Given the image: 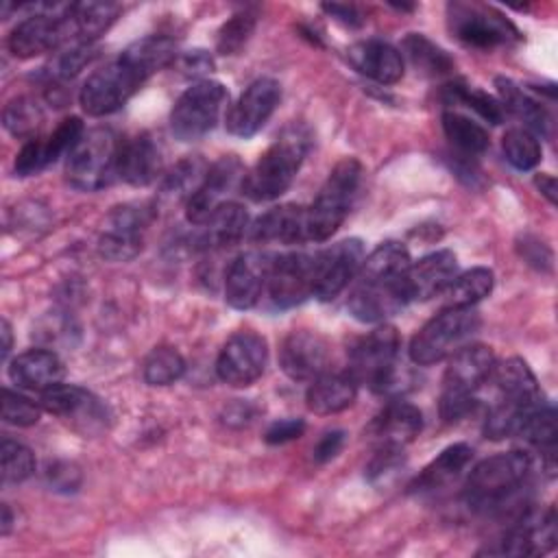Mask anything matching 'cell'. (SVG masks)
I'll list each match as a JSON object with an SVG mask.
<instances>
[{
  "label": "cell",
  "instance_id": "816d5d0a",
  "mask_svg": "<svg viewBox=\"0 0 558 558\" xmlns=\"http://www.w3.org/2000/svg\"><path fill=\"white\" fill-rule=\"evenodd\" d=\"M303 432H305V423L301 418H281L266 429L264 440L270 445H283L299 438Z\"/></svg>",
  "mask_w": 558,
  "mask_h": 558
},
{
  "label": "cell",
  "instance_id": "680465c9",
  "mask_svg": "<svg viewBox=\"0 0 558 558\" xmlns=\"http://www.w3.org/2000/svg\"><path fill=\"white\" fill-rule=\"evenodd\" d=\"M9 527H11V510L7 504H2V525H0L2 534H9Z\"/></svg>",
  "mask_w": 558,
  "mask_h": 558
},
{
  "label": "cell",
  "instance_id": "5b68a950",
  "mask_svg": "<svg viewBox=\"0 0 558 558\" xmlns=\"http://www.w3.org/2000/svg\"><path fill=\"white\" fill-rule=\"evenodd\" d=\"M362 179V166L353 157L340 159L327 174L318 196L305 207L307 240L325 242L344 222Z\"/></svg>",
  "mask_w": 558,
  "mask_h": 558
},
{
  "label": "cell",
  "instance_id": "c3c4849f",
  "mask_svg": "<svg viewBox=\"0 0 558 558\" xmlns=\"http://www.w3.org/2000/svg\"><path fill=\"white\" fill-rule=\"evenodd\" d=\"M403 464V449L397 447H379L375 458L366 466V477L371 482L386 480L397 473V469Z\"/></svg>",
  "mask_w": 558,
  "mask_h": 558
},
{
  "label": "cell",
  "instance_id": "4fadbf2b",
  "mask_svg": "<svg viewBox=\"0 0 558 558\" xmlns=\"http://www.w3.org/2000/svg\"><path fill=\"white\" fill-rule=\"evenodd\" d=\"M266 364V340L255 331H238L222 344L216 360V373L227 386L246 388L262 377Z\"/></svg>",
  "mask_w": 558,
  "mask_h": 558
},
{
  "label": "cell",
  "instance_id": "ffe728a7",
  "mask_svg": "<svg viewBox=\"0 0 558 558\" xmlns=\"http://www.w3.org/2000/svg\"><path fill=\"white\" fill-rule=\"evenodd\" d=\"M556 545V512H521L514 525L499 541V554L536 556Z\"/></svg>",
  "mask_w": 558,
  "mask_h": 558
},
{
  "label": "cell",
  "instance_id": "484cf974",
  "mask_svg": "<svg viewBox=\"0 0 558 558\" xmlns=\"http://www.w3.org/2000/svg\"><path fill=\"white\" fill-rule=\"evenodd\" d=\"M499 392L497 399L510 401L517 405H536L543 401V392L530 366L521 357H508L504 362H495L490 377Z\"/></svg>",
  "mask_w": 558,
  "mask_h": 558
},
{
  "label": "cell",
  "instance_id": "f5cc1de1",
  "mask_svg": "<svg viewBox=\"0 0 558 558\" xmlns=\"http://www.w3.org/2000/svg\"><path fill=\"white\" fill-rule=\"evenodd\" d=\"M342 445H344V432L333 429V432L323 434L320 440H318L316 447H314V458H316V462H327V460L336 458V456L340 453Z\"/></svg>",
  "mask_w": 558,
  "mask_h": 558
},
{
  "label": "cell",
  "instance_id": "d590c367",
  "mask_svg": "<svg viewBox=\"0 0 558 558\" xmlns=\"http://www.w3.org/2000/svg\"><path fill=\"white\" fill-rule=\"evenodd\" d=\"M556 410L551 403L541 401L538 405H534L521 421L517 436L523 438L525 442L547 451L551 456L554 445H556Z\"/></svg>",
  "mask_w": 558,
  "mask_h": 558
},
{
  "label": "cell",
  "instance_id": "ee69618b",
  "mask_svg": "<svg viewBox=\"0 0 558 558\" xmlns=\"http://www.w3.org/2000/svg\"><path fill=\"white\" fill-rule=\"evenodd\" d=\"M94 57H96L94 44H87V41L70 44V48L61 50L59 57L54 59V63H50L48 76L54 81H68V78L76 76L87 63H92Z\"/></svg>",
  "mask_w": 558,
  "mask_h": 558
},
{
  "label": "cell",
  "instance_id": "8d00e7d4",
  "mask_svg": "<svg viewBox=\"0 0 558 558\" xmlns=\"http://www.w3.org/2000/svg\"><path fill=\"white\" fill-rule=\"evenodd\" d=\"M144 379L150 386H170L179 381L185 373L183 355L172 347H155L142 366Z\"/></svg>",
  "mask_w": 558,
  "mask_h": 558
},
{
  "label": "cell",
  "instance_id": "7c38bea8",
  "mask_svg": "<svg viewBox=\"0 0 558 558\" xmlns=\"http://www.w3.org/2000/svg\"><path fill=\"white\" fill-rule=\"evenodd\" d=\"M364 244L357 238L340 240L314 255V292L320 301L336 299L360 272Z\"/></svg>",
  "mask_w": 558,
  "mask_h": 558
},
{
  "label": "cell",
  "instance_id": "52a82bcc",
  "mask_svg": "<svg viewBox=\"0 0 558 558\" xmlns=\"http://www.w3.org/2000/svg\"><path fill=\"white\" fill-rule=\"evenodd\" d=\"M480 314L473 307H445L429 318L410 342V360L418 366L442 362L477 331Z\"/></svg>",
  "mask_w": 558,
  "mask_h": 558
},
{
  "label": "cell",
  "instance_id": "9a60e30c",
  "mask_svg": "<svg viewBox=\"0 0 558 558\" xmlns=\"http://www.w3.org/2000/svg\"><path fill=\"white\" fill-rule=\"evenodd\" d=\"M266 288L277 307H294L310 299L314 292V255L286 253L272 257Z\"/></svg>",
  "mask_w": 558,
  "mask_h": 558
},
{
  "label": "cell",
  "instance_id": "7a4b0ae2",
  "mask_svg": "<svg viewBox=\"0 0 558 558\" xmlns=\"http://www.w3.org/2000/svg\"><path fill=\"white\" fill-rule=\"evenodd\" d=\"M410 266V255L399 242H381L355 277V286L347 299L349 312L362 323H381L397 314L405 303L403 277Z\"/></svg>",
  "mask_w": 558,
  "mask_h": 558
},
{
  "label": "cell",
  "instance_id": "836d02e7",
  "mask_svg": "<svg viewBox=\"0 0 558 558\" xmlns=\"http://www.w3.org/2000/svg\"><path fill=\"white\" fill-rule=\"evenodd\" d=\"M401 46L412 65L427 76H442L453 70V59L421 33H410Z\"/></svg>",
  "mask_w": 558,
  "mask_h": 558
},
{
  "label": "cell",
  "instance_id": "603a6c76",
  "mask_svg": "<svg viewBox=\"0 0 558 558\" xmlns=\"http://www.w3.org/2000/svg\"><path fill=\"white\" fill-rule=\"evenodd\" d=\"M349 63L379 85H392L403 76V54L384 39H364L347 50Z\"/></svg>",
  "mask_w": 558,
  "mask_h": 558
},
{
  "label": "cell",
  "instance_id": "7bdbcfd3",
  "mask_svg": "<svg viewBox=\"0 0 558 558\" xmlns=\"http://www.w3.org/2000/svg\"><path fill=\"white\" fill-rule=\"evenodd\" d=\"M2 120L11 135L31 140V135L37 131L41 122V111L37 102H33L31 98H15L4 107Z\"/></svg>",
  "mask_w": 558,
  "mask_h": 558
},
{
  "label": "cell",
  "instance_id": "74e56055",
  "mask_svg": "<svg viewBox=\"0 0 558 558\" xmlns=\"http://www.w3.org/2000/svg\"><path fill=\"white\" fill-rule=\"evenodd\" d=\"M445 100H447V105H464V107L473 109L480 118H484L490 124L504 122L506 111H504L501 102L482 89H475V87H469L462 83H453V85H447Z\"/></svg>",
  "mask_w": 558,
  "mask_h": 558
},
{
  "label": "cell",
  "instance_id": "b9f144b4",
  "mask_svg": "<svg viewBox=\"0 0 558 558\" xmlns=\"http://www.w3.org/2000/svg\"><path fill=\"white\" fill-rule=\"evenodd\" d=\"M209 166H205L201 159H183L177 163V168L166 177L163 181V194L166 196H177V198H190L192 192L198 187V183L203 181L205 172Z\"/></svg>",
  "mask_w": 558,
  "mask_h": 558
},
{
  "label": "cell",
  "instance_id": "ac0fdd59",
  "mask_svg": "<svg viewBox=\"0 0 558 558\" xmlns=\"http://www.w3.org/2000/svg\"><path fill=\"white\" fill-rule=\"evenodd\" d=\"M279 362L290 379L312 381L325 373L329 364V347L316 331L296 329L283 340Z\"/></svg>",
  "mask_w": 558,
  "mask_h": 558
},
{
  "label": "cell",
  "instance_id": "d6986e66",
  "mask_svg": "<svg viewBox=\"0 0 558 558\" xmlns=\"http://www.w3.org/2000/svg\"><path fill=\"white\" fill-rule=\"evenodd\" d=\"M270 262V257L255 251L242 253L231 262L225 277V301L233 310H251L259 301L268 281Z\"/></svg>",
  "mask_w": 558,
  "mask_h": 558
},
{
  "label": "cell",
  "instance_id": "cb8c5ba5",
  "mask_svg": "<svg viewBox=\"0 0 558 558\" xmlns=\"http://www.w3.org/2000/svg\"><path fill=\"white\" fill-rule=\"evenodd\" d=\"M423 427L421 410L408 401H390L371 423V436L379 447L403 449Z\"/></svg>",
  "mask_w": 558,
  "mask_h": 558
},
{
  "label": "cell",
  "instance_id": "6f0895ef",
  "mask_svg": "<svg viewBox=\"0 0 558 558\" xmlns=\"http://www.w3.org/2000/svg\"><path fill=\"white\" fill-rule=\"evenodd\" d=\"M2 357L7 360V355H9V351H11V327H9V323L7 320H2Z\"/></svg>",
  "mask_w": 558,
  "mask_h": 558
},
{
  "label": "cell",
  "instance_id": "bcb514c9",
  "mask_svg": "<svg viewBox=\"0 0 558 558\" xmlns=\"http://www.w3.org/2000/svg\"><path fill=\"white\" fill-rule=\"evenodd\" d=\"M255 28V15L251 13H238L229 22L222 24L218 31L216 48L220 54H235L242 50V46L248 41Z\"/></svg>",
  "mask_w": 558,
  "mask_h": 558
},
{
  "label": "cell",
  "instance_id": "8992f818",
  "mask_svg": "<svg viewBox=\"0 0 558 558\" xmlns=\"http://www.w3.org/2000/svg\"><path fill=\"white\" fill-rule=\"evenodd\" d=\"M495 355L490 347L473 342L460 347L449 355V364L442 375L440 416L445 421H458L473 408V397L480 386L490 377Z\"/></svg>",
  "mask_w": 558,
  "mask_h": 558
},
{
  "label": "cell",
  "instance_id": "9c48e42d",
  "mask_svg": "<svg viewBox=\"0 0 558 558\" xmlns=\"http://www.w3.org/2000/svg\"><path fill=\"white\" fill-rule=\"evenodd\" d=\"M120 144L109 129L87 131L65 159L68 181L83 192L102 190L118 177Z\"/></svg>",
  "mask_w": 558,
  "mask_h": 558
},
{
  "label": "cell",
  "instance_id": "db71d44e",
  "mask_svg": "<svg viewBox=\"0 0 558 558\" xmlns=\"http://www.w3.org/2000/svg\"><path fill=\"white\" fill-rule=\"evenodd\" d=\"M323 11L329 13L331 17H336L338 22L347 24V26H360L364 22L362 13L351 4H323Z\"/></svg>",
  "mask_w": 558,
  "mask_h": 558
},
{
  "label": "cell",
  "instance_id": "8fae6325",
  "mask_svg": "<svg viewBox=\"0 0 558 558\" xmlns=\"http://www.w3.org/2000/svg\"><path fill=\"white\" fill-rule=\"evenodd\" d=\"M451 33L473 48H497L519 41L517 26L497 9L477 2H451L447 7Z\"/></svg>",
  "mask_w": 558,
  "mask_h": 558
},
{
  "label": "cell",
  "instance_id": "e0dca14e",
  "mask_svg": "<svg viewBox=\"0 0 558 558\" xmlns=\"http://www.w3.org/2000/svg\"><path fill=\"white\" fill-rule=\"evenodd\" d=\"M240 177H244V170L240 159L233 155L220 157L216 163H211L198 187L185 201L187 220L192 225L205 222L222 203H227L225 198L235 187Z\"/></svg>",
  "mask_w": 558,
  "mask_h": 558
},
{
  "label": "cell",
  "instance_id": "ab89813d",
  "mask_svg": "<svg viewBox=\"0 0 558 558\" xmlns=\"http://www.w3.org/2000/svg\"><path fill=\"white\" fill-rule=\"evenodd\" d=\"M140 248H142V233L140 231L118 227V225H111V222L98 240L100 255L105 259H111V262H126V259L135 257L140 253Z\"/></svg>",
  "mask_w": 558,
  "mask_h": 558
},
{
  "label": "cell",
  "instance_id": "9f6ffc18",
  "mask_svg": "<svg viewBox=\"0 0 558 558\" xmlns=\"http://www.w3.org/2000/svg\"><path fill=\"white\" fill-rule=\"evenodd\" d=\"M534 183L541 190V194L554 205L556 203V179L551 174H536Z\"/></svg>",
  "mask_w": 558,
  "mask_h": 558
},
{
  "label": "cell",
  "instance_id": "681fc988",
  "mask_svg": "<svg viewBox=\"0 0 558 558\" xmlns=\"http://www.w3.org/2000/svg\"><path fill=\"white\" fill-rule=\"evenodd\" d=\"M46 155H44V140H35L31 137L22 150L15 157V174L20 177H28L39 172L41 168H46Z\"/></svg>",
  "mask_w": 558,
  "mask_h": 558
},
{
  "label": "cell",
  "instance_id": "d4e9b609",
  "mask_svg": "<svg viewBox=\"0 0 558 558\" xmlns=\"http://www.w3.org/2000/svg\"><path fill=\"white\" fill-rule=\"evenodd\" d=\"M9 377L17 388L41 392L61 381L63 362L48 349H28L11 360Z\"/></svg>",
  "mask_w": 558,
  "mask_h": 558
},
{
  "label": "cell",
  "instance_id": "277c9868",
  "mask_svg": "<svg viewBox=\"0 0 558 558\" xmlns=\"http://www.w3.org/2000/svg\"><path fill=\"white\" fill-rule=\"evenodd\" d=\"M530 473V456L506 451L490 456L473 466L464 484V501L475 512L501 510L514 499Z\"/></svg>",
  "mask_w": 558,
  "mask_h": 558
},
{
  "label": "cell",
  "instance_id": "30bf717a",
  "mask_svg": "<svg viewBox=\"0 0 558 558\" xmlns=\"http://www.w3.org/2000/svg\"><path fill=\"white\" fill-rule=\"evenodd\" d=\"M227 98L229 94L218 81L201 78L192 83L177 98L170 111V129L174 137L181 142H194L209 133L216 126Z\"/></svg>",
  "mask_w": 558,
  "mask_h": 558
},
{
  "label": "cell",
  "instance_id": "2e32d148",
  "mask_svg": "<svg viewBox=\"0 0 558 558\" xmlns=\"http://www.w3.org/2000/svg\"><path fill=\"white\" fill-rule=\"evenodd\" d=\"M279 98H281V85L275 78L262 76L253 81L240 94V98L231 105L225 120L227 131L238 137L255 135L275 113Z\"/></svg>",
  "mask_w": 558,
  "mask_h": 558
},
{
  "label": "cell",
  "instance_id": "f546056e",
  "mask_svg": "<svg viewBox=\"0 0 558 558\" xmlns=\"http://www.w3.org/2000/svg\"><path fill=\"white\" fill-rule=\"evenodd\" d=\"M473 458V449L464 442H456L449 445L447 449H442L410 484V493H434L445 488L447 484H451L471 462Z\"/></svg>",
  "mask_w": 558,
  "mask_h": 558
},
{
  "label": "cell",
  "instance_id": "e575fe53",
  "mask_svg": "<svg viewBox=\"0 0 558 558\" xmlns=\"http://www.w3.org/2000/svg\"><path fill=\"white\" fill-rule=\"evenodd\" d=\"M442 131L447 140L466 155H480L488 148V131L458 111L442 113Z\"/></svg>",
  "mask_w": 558,
  "mask_h": 558
},
{
  "label": "cell",
  "instance_id": "6da1fadb",
  "mask_svg": "<svg viewBox=\"0 0 558 558\" xmlns=\"http://www.w3.org/2000/svg\"><path fill=\"white\" fill-rule=\"evenodd\" d=\"M177 59V44L163 35H148L124 48L113 61L92 72L83 83L78 102L87 116H109L161 68Z\"/></svg>",
  "mask_w": 558,
  "mask_h": 558
},
{
  "label": "cell",
  "instance_id": "3957f363",
  "mask_svg": "<svg viewBox=\"0 0 558 558\" xmlns=\"http://www.w3.org/2000/svg\"><path fill=\"white\" fill-rule=\"evenodd\" d=\"M310 131L292 122L266 148L257 163L242 177V192L255 203L279 198L294 181L305 155L310 153Z\"/></svg>",
  "mask_w": 558,
  "mask_h": 558
},
{
  "label": "cell",
  "instance_id": "ba28073f",
  "mask_svg": "<svg viewBox=\"0 0 558 558\" xmlns=\"http://www.w3.org/2000/svg\"><path fill=\"white\" fill-rule=\"evenodd\" d=\"M399 333L390 325L373 329L357 340L349 353V373L357 384H368L375 392L399 390Z\"/></svg>",
  "mask_w": 558,
  "mask_h": 558
},
{
  "label": "cell",
  "instance_id": "f6af8a7d",
  "mask_svg": "<svg viewBox=\"0 0 558 558\" xmlns=\"http://www.w3.org/2000/svg\"><path fill=\"white\" fill-rule=\"evenodd\" d=\"M85 135V126L81 118L72 116L59 122V126L44 140V155L46 163L57 161L61 155H70V150L76 146V142Z\"/></svg>",
  "mask_w": 558,
  "mask_h": 558
},
{
  "label": "cell",
  "instance_id": "7402d4cb",
  "mask_svg": "<svg viewBox=\"0 0 558 558\" xmlns=\"http://www.w3.org/2000/svg\"><path fill=\"white\" fill-rule=\"evenodd\" d=\"M192 251H218L238 244L248 231V214L238 203H222L205 222L196 225Z\"/></svg>",
  "mask_w": 558,
  "mask_h": 558
},
{
  "label": "cell",
  "instance_id": "d6a6232c",
  "mask_svg": "<svg viewBox=\"0 0 558 558\" xmlns=\"http://www.w3.org/2000/svg\"><path fill=\"white\" fill-rule=\"evenodd\" d=\"M493 270L488 268H471L462 275H456L453 281L447 286V307H473L477 301L490 294L493 290Z\"/></svg>",
  "mask_w": 558,
  "mask_h": 558
},
{
  "label": "cell",
  "instance_id": "4316f807",
  "mask_svg": "<svg viewBox=\"0 0 558 558\" xmlns=\"http://www.w3.org/2000/svg\"><path fill=\"white\" fill-rule=\"evenodd\" d=\"M161 170L159 148L148 135H137L120 144L118 177L129 185L144 187L157 179Z\"/></svg>",
  "mask_w": 558,
  "mask_h": 558
},
{
  "label": "cell",
  "instance_id": "f907efd6",
  "mask_svg": "<svg viewBox=\"0 0 558 558\" xmlns=\"http://www.w3.org/2000/svg\"><path fill=\"white\" fill-rule=\"evenodd\" d=\"M46 482L57 493H74L81 486V471L72 462H54L46 471Z\"/></svg>",
  "mask_w": 558,
  "mask_h": 558
},
{
  "label": "cell",
  "instance_id": "44dd1931",
  "mask_svg": "<svg viewBox=\"0 0 558 558\" xmlns=\"http://www.w3.org/2000/svg\"><path fill=\"white\" fill-rule=\"evenodd\" d=\"M458 275V259L451 251H434L418 262H410L403 288L408 301H427L447 290V286Z\"/></svg>",
  "mask_w": 558,
  "mask_h": 558
},
{
  "label": "cell",
  "instance_id": "83f0119b",
  "mask_svg": "<svg viewBox=\"0 0 558 558\" xmlns=\"http://www.w3.org/2000/svg\"><path fill=\"white\" fill-rule=\"evenodd\" d=\"M248 235L255 242H281V244L303 242L307 240L305 207L301 205L272 207L248 227Z\"/></svg>",
  "mask_w": 558,
  "mask_h": 558
},
{
  "label": "cell",
  "instance_id": "60d3db41",
  "mask_svg": "<svg viewBox=\"0 0 558 558\" xmlns=\"http://www.w3.org/2000/svg\"><path fill=\"white\" fill-rule=\"evenodd\" d=\"M0 460H2V482L4 484H20L28 480L35 471V456L33 451L11 438H2L0 445Z\"/></svg>",
  "mask_w": 558,
  "mask_h": 558
},
{
  "label": "cell",
  "instance_id": "4dcf8cb0",
  "mask_svg": "<svg viewBox=\"0 0 558 558\" xmlns=\"http://www.w3.org/2000/svg\"><path fill=\"white\" fill-rule=\"evenodd\" d=\"M120 15V4L116 2H72V9L68 13L70 28L74 41H87L94 44L96 37H100Z\"/></svg>",
  "mask_w": 558,
  "mask_h": 558
},
{
  "label": "cell",
  "instance_id": "5bb4252c",
  "mask_svg": "<svg viewBox=\"0 0 558 558\" xmlns=\"http://www.w3.org/2000/svg\"><path fill=\"white\" fill-rule=\"evenodd\" d=\"M39 403L46 412L61 416L72 423L76 429L92 434L105 427L107 408L85 388L76 384H54L39 392Z\"/></svg>",
  "mask_w": 558,
  "mask_h": 558
},
{
  "label": "cell",
  "instance_id": "f35d334b",
  "mask_svg": "<svg viewBox=\"0 0 558 558\" xmlns=\"http://www.w3.org/2000/svg\"><path fill=\"white\" fill-rule=\"evenodd\" d=\"M501 148H504L506 159L517 170H532L541 161V155H543L538 137L523 126L508 129L501 140Z\"/></svg>",
  "mask_w": 558,
  "mask_h": 558
},
{
  "label": "cell",
  "instance_id": "7dc6e473",
  "mask_svg": "<svg viewBox=\"0 0 558 558\" xmlns=\"http://www.w3.org/2000/svg\"><path fill=\"white\" fill-rule=\"evenodd\" d=\"M2 421L15 427H31L39 421V405L28 397L4 388L2 392Z\"/></svg>",
  "mask_w": 558,
  "mask_h": 558
},
{
  "label": "cell",
  "instance_id": "1f68e13d",
  "mask_svg": "<svg viewBox=\"0 0 558 558\" xmlns=\"http://www.w3.org/2000/svg\"><path fill=\"white\" fill-rule=\"evenodd\" d=\"M497 92H499V102L504 107V111H510L512 116H517L521 122H525L523 129L536 133H545L549 118L547 111L543 109V105L538 100H534L532 96H527L519 85H514L510 78H497L495 81Z\"/></svg>",
  "mask_w": 558,
  "mask_h": 558
},
{
  "label": "cell",
  "instance_id": "f1b7e54d",
  "mask_svg": "<svg viewBox=\"0 0 558 558\" xmlns=\"http://www.w3.org/2000/svg\"><path fill=\"white\" fill-rule=\"evenodd\" d=\"M357 395V381L351 373H323L312 379L305 401L314 414H336L347 410Z\"/></svg>",
  "mask_w": 558,
  "mask_h": 558
},
{
  "label": "cell",
  "instance_id": "11a10c76",
  "mask_svg": "<svg viewBox=\"0 0 558 558\" xmlns=\"http://www.w3.org/2000/svg\"><path fill=\"white\" fill-rule=\"evenodd\" d=\"M183 70H187V74H198V72L211 70V59L203 50H192L183 57Z\"/></svg>",
  "mask_w": 558,
  "mask_h": 558
}]
</instances>
